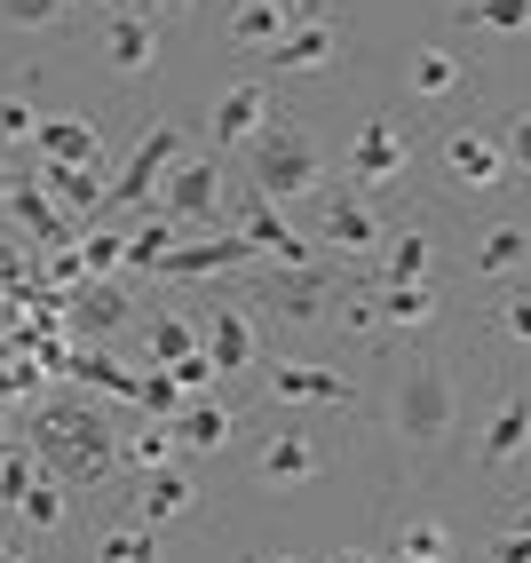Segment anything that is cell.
<instances>
[{
    "instance_id": "cell-31",
    "label": "cell",
    "mask_w": 531,
    "mask_h": 563,
    "mask_svg": "<svg viewBox=\"0 0 531 563\" xmlns=\"http://www.w3.org/2000/svg\"><path fill=\"white\" fill-rule=\"evenodd\" d=\"M199 350V325L191 318H175V310H159L143 325V365H175V357H191Z\"/></svg>"
},
{
    "instance_id": "cell-5",
    "label": "cell",
    "mask_w": 531,
    "mask_h": 563,
    "mask_svg": "<svg viewBox=\"0 0 531 563\" xmlns=\"http://www.w3.org/2000/svg\"><path fill=\"white\" fill-rule=\"evenodd\" d=\"M175 159H182V128H175V120H151V135L135 143V159L103 183V214H128V207H143L151 191H159V175H167Z\"/></svg>"
},
{
    "instance_id": "cell-29",
    "label": "cell",
    "mask_w": 531,
    "mask_h": 563,
    "mask_svg": "<svg viewBox=\"0 0 531 563\" xmlns=\"http://www.w3.org/2000/svg\"><path fill=\"white\" fill-rule=\"evenodd\" d=\"M444 302H436V286L429 278H412V286H373V318L381 325H429Z\"/></svg>"
},
{
    "instance_id": "cell-23",
    "label": "cell",
    "mask_w": 531,
    "mask_h": 563,
    "mask_svg": "<svg viewBox=\"0 0 531 563\" xmlns=\"http://www.w3.org/2000/svg\"><path fill=\"white\" fill-rule=\"evenodd\" d=\"M32 183H41L64 214H103V175H96V167H56V159H41V167H32Z\"/></svg>"
},
{
    "instance_id": "cell-39",
    "label": "cell",
    "mask_w": 531,
    "mask_h": 563,
    "mask_svg": "<svg viewBox=\"0 0 531 563\" xmlns=\"http://www.w3.org/2000/svg\"><path fill=\"white\" fill-rule=\"evenodd\" d=\"M500 333H508L516 350H531V286H508L500 294Z\"/></svg>"
},
{
    "instance_id": "cell-48",
    "label": "cell",
    "mask_w": 531,
    "mask_h": 563,
    "mask_svg": "<svg viewBox=\"0 0 531 563\" xmlns=\"http://www.w3.org/2000/svg\"><path fill=\"white\" fill-rule=\"evenodd\" d=\"M246 563H301V555H246Z\"/></svg>"
},
{
    "instance_id": "cell-38",
    "label": "cell",
    "mask_w": 531,
    "mask_h": 563,
    "mask_svg": "<svg viewBox=\"0 0 531 563\" xmlns=\"http://www.w3.org/2000/svg\"><path fill=\"white\" fill-rule=\"evenodd\" d=\"M491 563H531V508L508 516L500 532H491Z\"/></svg>"
},
{
    "instance_id": "cell-26",
    "label": "cell",
    "mask_w": 531,
    "mask_h": 563,
    "mask_svg": "<svg viewBox=\"0 0 531 563\" xmlns=\"http://www.w3.org/2000/svg\"><path fill=\"white\" fill-rule=\"evenodd\" d=\"M16 516H24V532H32V540L64 532V516H71V484H56V476H32L24 493H16Z\"/></svg>"
},
{
    "instance_id": "cell-28",
    "label": "cell",
    "mask_w": 531,
    "mask_h": 563,
    "mask_svg": "<svg viewBox=\"0 0 531 563\" xmlns=\"http://www.w3.org/2000/svg\"><path fill=\"white\" fill-rule=\"evenodd\" d=\"M429 262H436L429 231H421V222H405L397 239H381V286H412V278H429Z\"/></svg>"
},
{
    "instance_id": "cell-33",
    "label": "cell",
    "mask_w": 531,
    "mask_h": 563,
    "mask_svg": "<svg viewBox=\"0 0 531 563\" xmlns=\"http://www.w3.org/2000/svg\"><path fill=\"white\" fill-rule=\"evenodd\" d=\"M71 318H80L88 333H111V325H128V294H120V286H103V278H88V286H80V302H71Z\"/></svg>"
},
{
    "instance_id": "cell-8",
    "label": "cell",
    "mask_w": 531,
    "mask_h": 563,
    "mask_svg": "<svg viewBox=\"0 0 531 563\" xmlns=\"http://www.w3.org/2000/svg\"><path fill=\"white\" fill-rule=\"evenodd\" d=\"M222 222H231V231H239L254 254H270L278 271H294V262H325V254H318V239H301L294 222H286V207H278V199H262V191H254L239 214H222Z\"/></svg>"
},
{
    "instance_id": "cell-3",
    "label": "cell",
    "mask_w": 531,
    "mask_h": 563,
    "mask_svg": "<svg viewBox=\"0 0 531 563\" xmlns=\"http://www.w3.org/2000/svg\"><path fill=\"white\" fill-rule=\"evenodd\" d=\"M239 159H246V175H254V191H262V199H278V207L325 191L318 135H310V128H294V120H270L262 135H246V143H239Z\"/></svg>"
},
{
    "instance_id": "cell-27",
    "label": "cell",
    "mask_w": 531,
    "mask_h": 563,
    "mask_svg": "<svg viewBox=\"0 0 531 563\" xmlns=\"http://www.w3.org/2000/svg\"><path fill=\"white\" fill-rule=\"evenodd\" d=\"M523 262H531V222H491L476 239V271L484 278H516Z\"/></svg>"
},
{
    "instance_id": "cell-13",
    "label": "cell",
    "mask_w": 531,
    "mask_h": 563,
    "mask_svg": "<svg viewBox=\"0 0 531 563\" xmlns=\"http://www.w3.org/2000/svg\"><path fill=\"white\" fill-rule=\"evenodd\" d=\"M199 350H207V365H214V382H231V373H254V365H262V333H254V318H246L239 302H214Z\"/></svg>"
},
{
    "instance_id": "cell-30",
    "label": "cell",
    "mask_w": 531,
    "mask_h": 563,
    "mask_svg": "<svg viewBox=\"0 0 531 563\" xmlns=\"http://www.w3.org/2000/svg\"><path fill=\"white\" fill-rule=\"evenodd\" d=\"M278 32H286V9H278V0H239V9H231V48H239V56H270Z\"/></svg>"
},
{
    "instance_id": "cell-37",
    "label": "cell",
    "mask_w": 531,
    "mask_h": 563,
    "mask_svg": "<svg viewBox=\"0 0 531 563\" xmlns=\"http://www.w3.org/2000/svg\"><path fill=\"white\" fill-rule=\"evenodd\" d=\"M120 461H128L135 476H143V468H167V461H175V437H167V421H143V429L120 444Z\"/></svg>"
},
{
    "instance_id": "cell-35",
    "label": "cell",
    "mask_w": 531,
    "mask_h": 563,
    "mask_svg": "<svg viewBox=\"0 0 531 563\" xmlns=\"http://www.w3.org/2000/svg\"><path fill=\"white\" fill-rule=\"evenodd\" d=\"M71 0H0V32H56Z\"/></svg>"
},
{
    "instance_id": "cell-4",
    "label": "cell",
    "mask_w": 531,
    "mask_h": 563,
    "mask_svg": "<svg viewBox=\"0 0 531 563\" xmlns=\"http://www.w3.org/2000/svg\"><path fill=\"white\" fill-rule=\"evenodd\" d=\"M159 222H175V231H199V222H222V167L214 159H191L182 152L167 175H159Z\"/></svg>"
},
{
    "instance_id": "cell-19",
    "label": "cell",
    "mask_w": 531,
    "mask_h": 563,
    "mask_svg": "<svg viewBox=\"0 0 531 563\" xmlns=\"http://www.w3.org/2000/svg\"><path fill=\"white\" fill-rule=\"evenodd\" d=\"M103 64L128 71V80H135V71H151V64H159V24L135 16V9H111V16H103Z\"/></svg>"
},
{
    "instance_id": "cell-12",
    "label": "cell",
    "mask_w": 531,
    "mask_h": 563,
    "mask_svg": "<svg viewBox=\"0 0 531 563\" xmlns=\"http://www.w3.org/2000/svg\"><path fill=\"white\" fill-rule=\"evenodd\" d=\"M246 262H254V246L222 222L214 239H191V231H182L159 262H151V278H207V271H246Z\"/></svg>"
},
{
    "instance_id": "cell-9",
    "label": "cell",
    "mask_w": 531,
    "mask_h": 563,
    "mask_svg": "<svg viewBox=\"0 0 531 563\" xmlns=\"http://www.w3.org/2000/svg\"><path fill=\"white\" fill-rule=\"evenodd\" d=\"M350 183L357 191H389V183H405V167H412V143L397 135V120H381V111H373V120L350 135Z\"/></svg>"
},
{
    "instance_id": "cell-44",
    "label": "cell",
    "mask_w": 531,
    "mask_h": 563,
    "mask_svg": "<svg viewBox=\"0 0 531 563\" xmlns=\"http://www.w3.org/2000/svg\"><path fill=\"white\" fill-rule=\"evenodd\" d=\"M151 9H167V16H182V9H199V0H151Z\"/></svg>"
},
{
    "instance_id": "cell-17",
    "label": "cell",
    "mask_w": 531,
    "mask_h": 563,
    "mask_svg": "<svg viewBox=\"0 0 531 563\" xmlns=\"http://www.w3.org/2000/svg\"><path fill=\"white\" fill-rule=\"evenodd\" d=\"M270 120H278L270 80H239V88H222V103H214V143H222V152H239V143L262 135Z\"/></svg>"
},
{
    "instance_id": "cell-10",
    "label": "cell",
    "mask_w": 531,
    "mask_h": 563,
    "mask_svg": "<svg viewBox=\"0 0 531 563\" xmlns=\"http://www.w3.org/2000/svg\"><path fill=\"white\" fill-rule=\"evenodd\" d=\"M436 167H444V183L452 191H500L508 183V159H500V135H484V128H452L444 143H436Z\"/></svg>"
},
{
    "instance_id": "cell-46",
    "label": "cell",
    "mask_w": 531,
    "mask_h": 563,
    "mask_svg": "<svg viewBox=\"0 0 531 563\" xmlns=\"http://www.w3.org/2000/svg\"><path fill=\"white\" fill-rule=\"evenodd\" d=\"M9 191H16V175H9V159H0V199H9Z\"/></svg>"
},
{
    "instance_id": "cell-25",
    "label": "cell",
    "mask_w": 531,
    "mask_h": 563,
    "mask_svg": "<svg viewBox=\"0 0 531 563\" xmlns=\"http://www.w3.org/2000/svg\"><path fill=\"white\" fill-rule=\"evenodd\" d=\"M0 207H9V214L24 222V231H32V239H48V246H64L71 231H80V222H71V214H64V207H56V199L41 191V183H16V191H9V199H0Z\"/></svg>"
},
{
    "instance_id": "cell-49",
    "label": "cell",
    "mask_w": 531,
    "mask_h": 563,
    "mask_svg": "<svg viewBox=\"0 0 531 563\" xmlns=\"http://www.w3.org/2000/svg\"><path fill=\"white\" fill-rule=\"evenodd\" d=\"M0 563H24V548H0Z\"/></svg>"
},
{
    "instance_id": "cell-24",
    "label": "cell",
    "mask_w": 531,
    "mask_h": 563,
    "mask_svg": "<svg viewBox=\"0 0 531 563\" xmlns=\"http://www.w3.org/2000/svg\"><path fill=\"white\" fill-rule=\"evenodd\" d=\"M452 555H461V532H452L444 516H412L389 540V563H452Z\"/></svg>"
},
{
    "instance_id": "cell-22",
    "label": "cell",
    "mask_w": 531,
    "mask_h": 563,
    "mask_svg": "<svg viewBox=\"0 0 531 563\" xmlns=\"http://www.w3.org/2000/svg\"><path fill=\"white\" fill-rule=\"evenodd\" d=\"M191 500H199V484L182 476L175 461L135 476V523H175V516H191Z\"/></svg>"
},
{
    "instance_id": "cell-6",
    "label": "cell",
    "mask_w": 531,
    "mask_h": 563,
    "mask_svg": "<svg viewBox=\"0 0 531 563\" xmlns=\"http://www.w3.org/2000/svg\"><path fill=\"white\" fill-rule=\"evenodd\" d=\"M389 239V222L365 207V191H325V214H318V254L333 262H373Z\"/></svg>"
},
{
    "instance_id": "cell-7",
    "label": "cell",
    "mask_w": 531,
    "mask_h": 563,
    "mask_svg": "<svg viewBox=\"0 0 531 563\" xmlns=\"http://www.w3.org/2000/svg\"><path fill=\"white\" fill-rule=\"evenodd\" d=\"M325 476V444L310 429H270L254 444V484H270V493H301V484H318Z\"/></svg>"
},
{
    "instance_id": "cell-2",
    "label": "cell",
    "mask_w": 531,
    "mask_h": 563,
    "mask_svg": "<svg viewBox=\"0 0 531 563\" xmlns=\"http://www.w3.org/2000/svg\"><path fill=\"white\" fill-rule=\"evenodd\" d=\"M32 453L48 461V476L56 484H71V493H80V484H103L111 476V461H120V444H111V421L96 405H48L41 421H32Z\"/></svg>"
},
{
    "instance_id": "cell-40",
    "label": "cell",
    "mask_w": 531,
    "mask_h": 563,
    "mask_svg": "<svg viewBox=\"0 0 531 563\" xmlns=\"http://www.w3.org/2000/svg\"><path fill=\"white\" fill-rule=\"evenodd\" d=\"M500 159H508V175H523V183H531V103L508 120V135H500Z\"/></svg>"
},
{
    "instance_id": "cell-16",
    "label": "cell",
    "mask_w": 531,
    "mask_h": 563,
    "mask_svg": "<svg viewBox=\"0 0 531 563\" xmlns=\"http://www.w3.org/2000/svg\"><path fill=\"white\" fill-rule=\"evenodd\" d=\"M167 437H175V453H222V444L239 437V412L222 405L214 389H207V397H182L175 421H167Z\"/></svg>"
},
{
    "instance_id": "cell-41",
    "label": "cell",
    "mask_w": 531,
    "mask_h": 563,
    "mask_svg": "<svg viewBox=\"0 0 531 563\" xmlns=\"http://www.w3.org/2000/svg\"><path fill=\"white\" fill-rule=\"evenodd\" d=\"M32 128H41L32 96H0V143H32Z\"/></svg>"
},
{
    "instance_id": "cell-36",
    "label": "cell",
    "mask_w": 531,
    "mask_h": 563,
    "mask_svg": "<svg viewBox=\"0 0 531 563\" xmlns=\"http://www.w3.org/2000/svg\"><path fill=\"white\" fill-rule=\"evenodd\" d=\"M135 405H143V421H175V405H182L175 373H167V365H143V373H135Z\"/></svg>"
},
{
    "instance_id": "cell-43",
    "label": "cell",
    "mask_w": 531,
    "mask_h": 563,
    "mask_svg": "<svg viewBox=\"0 0 531 563\" xmlns=\"http://www.w3.org/2000/svg\"><path fill=\"white\" fill-rule=\"evenodd\" d=\"M286 9V24H301V16H318V0H278Z\"/></svg>"
},
{
    "instance_id": "cell-45",
    "label": "cell",
    "mask_w": 531,
    "mask_h": 563,
    "mask_svg": "<svg viewBox=\"0 0 531 563\" xmlns=\"http://www.w3.org/2000/svg\"><path fill=\"white\" fill-rule=\"evenodd\" d=\"M333 563H381V555H357V548H341V555H333Z\"/></svg>"
},
{
    "instance_id": "cell-47",
    "label": "cell",
    "mask_w": 531,
    "mask_h": 563,
    "mask_svg": "<svg viewBox=\"0 0 531 563\" xmlns=\"http://www.w3.org/2000/svg\"><path fill=\"white\" fill-rule=\"evenodd\" d=\"M71 9H120V0H71Z\"/></svg>"
},
{
    "instance_id": "cell-21",
    "label": "cell",
    "mask_w": 531,
    "mask_h": 563,
    "mask_svg": "<svg viewBox=\"0 0 531 563\" xmlns=\"http://www.w3.org/2000/svg\"><path fill=\"white\" fill-rule=\"evenodd\" d=\"M461 48H444V41H429V48H412V64H405V96L412 103H452L461 96Z\"/></svg>"
},
{
    "instance_id": "cell-20",
    "label": "cell",
    "mask_w": 531,
    "mask_h": 563,
    "mask_svg": "<svg viewBox=\"0 0 531 563\" xmlns=\"http://www.w3.org/2000/svg\"><path fill=\"white\" fill-rule=\"evenodd\" d=\"M32 152L56 159V167H103V135H96V120H71V111H56V120L32 128Z\"/></svg>"
},
{
    "instance_id": "cell-42",
    "label": "cell",
    "mask_w": 531,
    "mask_h": 563,
    "mask_svg": "<svg viewBox=\"0 0 531 563\" xmlns=\"http://www.w3.org/2000/svg\"><path fill=\"white\" fill-rule=\"evenodd\" d=\"M167 373H175V389H182V397H207V389H214V365H207V350H191V357H175Z\"/></svg>"
},
{
    "instance_id": "cell-32",
    "label": "cell",
    "mask_w": 531,
    "mask_h": 563,
    "mask_svg": "<svg viewBox=\"0 0 531 563\" xmlns=\"http://www.w3.org/2000/svg\"><path fill=\"white\" fill-rule=\"evenodd\" d=\"M96 563H159V523H111L96 540Z\"/></svg>"
},
{
    "instance_id": "cell-11",
    "label": "cell",
    "mask_w": 531,
    "mask_h": 563,
    "mask_svg": "<svg viewBox=\"0 0 531 563\" xmlns=\"http://www.w3.org/2000/svg\"><path fill=\"white\" fill-rule=\"evenodd\" d=\"M523 444H531V397H523V389H500V397H491V412H484V429H476V468H484V476L516 468Z\"/></svg>"
},
{
    "instance_id": "cell-15",
    "label": "cell",
    "mask_w": 531,
    "mask_h": 563,
    "mask_svg": "<svg viewBox=\"0 0 531 563\" xmlns=\"http://www.w3.org/2000/svg\"><path fill=\"white\" fill-rule=\"evenodd\" d=\"M270 397H278V405H333V412H350V405H357V382H350V373H333V365L278 357V365H270Z\"/></svg>"
},
{
    "instance_id": "cell-1",
    "label": "cell",
    "mask_w": 531,
    "mask_h": 563,
    "mask_svg": "<svg viewBox=\"0 0 531 563\" xmlns=\"http://www.w3.org/2000/svg\"><path fill=\"white\" fill-rule=\"evenodd\" d=\"M452 429H461V389H452V365H444V357H412L397 382H389V437H397V453L429 461V453H444Z\"/></svg>"
},
{
    "instance_id": "cell-18",
    "label": "cell",
    "mask_w": 531,
    "mask_h": 563,
    "mask_svg": "<svg viewBox=\"0 0 531 563\" xmlns=\"http://www.w3.org/2000/svg\"><path fill=\"white\" fill-rule=\"evenodd\" d=\"M333 56H341V32H333L325 16H301V24H286L278 41H270V56H262V64H270V71H325Z\"/></svg>"
},
{
    "instance_id": "cell-34",
    "label": "cell",
    "mask_w": 531,
    "mask_h": 563,
    "mask_svg": "<svg viewBox=\"0 0 531 563\" xmlns=\"http://www.w3.org/2000/svg\"><path fill=\"white\" fill-rule=\"evenodd\" d=\"M461 32H531V0H468Z\"/></svg>"
},
{
    "instance_id": "cell-14",
    "label": "cell",
    "mask_w": 531,
    "mask_h": 563,
    "mask_svg": "<svg viewBox=\"0 0 531 563\" xmlns=\"http://www.w3.org/2000/svg\"><path fill=\"white\" fill-rule=\"evenodd\" d=\"M333 302H341V286L325 262H294L270 286V318H286V325H318V318H333Z\"/></svg>"
}]
</instances>
